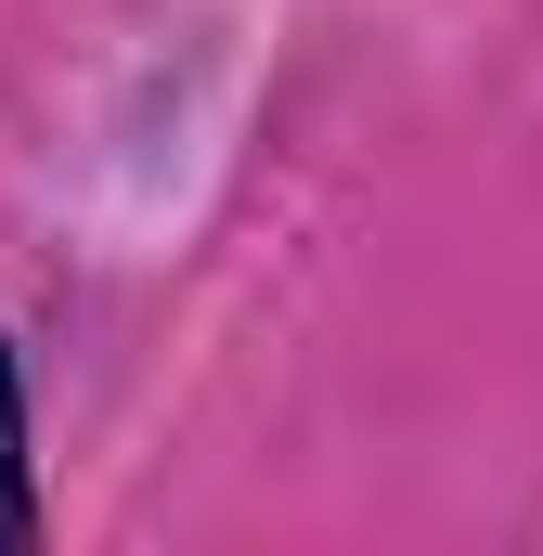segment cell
Instances as JSON below:
<instances>
[{
    "label": "cell",
    "instance_id": "1",
    "mask_svg": "<svg viewBox=\"0 0 543 556\" xmlns=\"http://www.w3.org/2000/svg\"><path fill=\"white\" fill-rule=\"evenodd\" d=\"M39 544V479H26V376H13V337H0V556Z\"/></svg>",
    "mask_w": 543,
    "mask_h": 556
}]
</instances>
